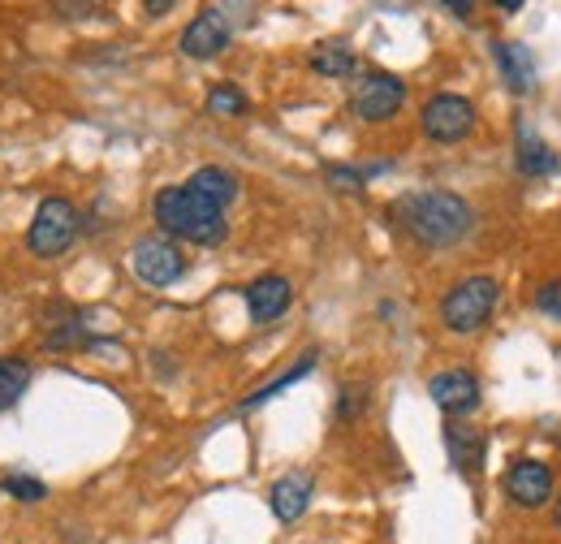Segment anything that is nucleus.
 <instances>
[{"label": "nucleus", "mask_w": 561, "mask_h": 544, "mask_svg": "<svg viewBox=\"0 0 561 544\" xmlns=\"http://www.w3.org/2000/svg\"><path fill=\"white\" fill-rule=\"evenodd\" d=\"M311 488H316L311 472H289V476H280L277 484H273L268 506H273V514H277L280 523L302 519V510H307V501H311Z\"/></svg>", "instance_id": "12"}, {"label": "nucleus", "mask_w": 561, "mask_h": 544, "mask_svg": "<svg viewBox=\"0 0 561 544\" xmlns=\"http://www.w3.org/2000/svg\"><path fill=\"white\" fill-rule=\"evenodd\" d=\"M505 492L514 506L523 510H540L545 501H553V472L536 458H518L510 472H505Z\"/></svg>", "instance_id": "8"}, {"label": "nucleus", "mask_w": 561, "mask_h": 544, "mask_svg": "<svg viewBox=\"0 0 561 544\" xmlns=\"http://www.w3.org/2000/svg\"><path fill=\"white\" fill-rule=\"evenodd\" d=\"M496 294H501V285H496L492 276H467V281H458V285L440 298V320H445V329H449V333H476V329H484L492 307H496Z\"/></svg>", "instance_id": "3"}, {"label": "nucleus", "mask_w": 561, "mask_h": 544, "mask_svg": "<svg viewBox=\"0 0 561 544\" xmlns=\"http://www.w3.org/2000/svg\"><path fill=\"white\" fill-rule=\"evenodd\" d=\"M169 9H173L169 0H151V4H147V13H169Z\"/></svg>", "instance_id": "25"}, {"label": "nucleus", "mask_w": 561, "mask_h": 544, "mask_svg": "<svg viewBox=\"0 0 561 544\" xmlns=\"http://www.w3.org/2000/svg\"><path fill=\"white\" fill-rule=\"evenodd\" d=\"M156 225L164 229V238H186L195 247H220L229 238L225 212L195 195L191 186H164L156 195Z\"/></svg>", "instance_id": "2"}, {"label": "nucleus", "mask_w": 561, "mask_h": 544, "mask_svg": "<svg viewBox=\"0 0 561 544\" xmlns=\"http://www.w3.org/2000/svg\"><path fill=\"white\" fill-rule=\"evenodd\" d=\"M536 307H540L545 316H553V320H561V281H549V285L540 290V298H536Z\"/></svg>", "instance_id": "24"}, {"label": "nucleus", "mask_w": 561, "mask_h": 544, "mask_svg": "<svg viewBox=\"0 0 561 544\" xmlns=\"http://www.w3.org/2000/svg\"><path fill=\"white\" fill-rule=\"evenodd\" d=\"M0 488H4L9 497H18V501H44V497H48V488L31 476H9Z\"/></svg>", "instance_id": "22"}, {"label": "nucleus", "mask_w": 561, "mask_h": 544, "mask_svg": "<svg viewBox=\"0 0 561 544\" xmlns=\"http://www.w3.org/2000/svg\"><path fill=\"white\" fill-rule=\"evenodd\" d=\"M316 359H320V350H307V354H302V359H298V363H294V367H289V372H280L277 381H268V385H264V389H255V394H251V398H247V403H242V410H255V407H264V403H273V398H277V394H285V389H289V385H298V381H302V376H311V372H316Z\"/></svg>", "instance_id": "16"}, {"label": "nucleus", "mask_w": 561, "mask_h": 544, "mask_svg": "<svg viewBox=\"0 0 561 544\" xmlns=\"http://www.w3.org/2000/svg\"><path fill=\"white\" fill-rule=\"evenodd\" d=\"M427 398L445 415H467V410L480 407V381L462 367H449V372H436L427 381Z\"/></svg>", "instance_id": "9"}, {"label": "nucleus", "mask_w": 561, "mask_h": 544, "mask_svg": "<svg viewBox=\"0 0 561 544\" xmlns=\"http://www.w3.org/2000/svg\"><path fill=\"white\" fill-rule=\"evenodd\" d=\"M496 53V66H501V78L514 95H527L536 87V57L523 48V44H492Z\"/></svg>", "instance_id": "13"}, {"label": "nucleus", "mask_w": 561, "mask_h": 544, "mask_svg": "<svg viewBox=\"0 0 561 544\" xmlns=\"http://www.w3.org/2000/svg\"><path fill=\"white\" fill-rule=\"evenodd\" d=\"M311 69L324 78H346V73H354V53L346 44H320L311 53Z\"/></svg>", "instance_id": "20"}, {"label": "nucleus", "mask_w": 561, "mask_h": 544, "mask_svg": "<svg viewBox=\"0 0 561 544\" xmlns=\"http://www.w3.org/2000/svg\"><path fill=\"white\" fill-rule=\"evenodd\" d=\"M225 44H229V22H225V13H220V9H204V13L182 31V53H186V57H195V61H211V57H220V53H225Z\"/></svg>", "instance_id": "10"}, {"label": "nucleus", "mask_w": 561, "mask_h": 544, "mask_svg": "<svg viewBox=\"0 0 561 544\" xmlns=\"http://www.w3.org/2000/svg\"><path fill=\"white\" fill-rule=\"evenodd\" d=\"M445 445H449V458H454V467L458 472H480V432H471V428H445Z\"/></svg>", "instance_id": "18"}, {"label": "nucleus", "mask_w": 561, "mask_h": 544, "mask_svg": "<svg viewBox=\"0 0 561 544\" xmlns=\"http://www.w3.org/2000/svg\"><path fill=\"white\" fill-rule=\"evenodd\" d=\"M420 126L432 143H462L476 131V104L462 95H432L423 104Z\"/></svg>", "instance_id": "7"}, {"label": "nucleus", "mask_w": 561, "mask_h": 544, "mask_svg": "<svg viewBox=\"0 0 561 544\" xmlns=\"http://www.w3.org/2000/svg\"><path fill=\"white\" fill-rule=\"evenodd\" d=\"M329 182H333V186H342V191H363V182H367V173H358V169H342V165H333V169H329Z\"/></svg>", "instance_id": "23"}, {"label": "nucleus", "mask_w": 561, "mask_h": 544, "mask_svg": "<svg viewBox=\"0 0 561 544\" xmlns=\"http://www.w3.org/2000/svg\"><path fill=\"white\" fill-rule=\"evenodd\" d=\"M31 385V363L26 359H0V410H13V403Z\"/></svg>", "instance_id": "19"}, {"label": "nucleus", "mask_w": 561, "mask_h": 544, "mask_svg": "<svg viewBox=\"0 0 561 544\" xmlns=\"http://www.w3.org/2000/svg\"><path fill=\"white\" fill-rule=\"evenodd\" d=\"M208 113H220V117H238L247 113V95L233 87V82H216L208 95Z\"/></svg>", "instance_id": "21"}, {"label": "nucleus", "mask_w": 561, "mask_h": 544, "mask_svg": "<svg viewBox=\"0 0 561 544\" xmlns=\"http://www.w3.org/2000/svg\"><path fill=\"white\" fill-rule=\"evenodd\" d=\"M553 523L561 528V492H558V501H553Z\"/></svg>", "instance_id": "26"}, {"label": "nucleus", "mask_w": 561, "mask_h": 544, "mask_svg": "<svg viewBox=\"0 0 561 544\" xmlns=\"http://www.w3.org/2000/svg\"><path fill=\"white\" fill-rule=\"evenodd\" d=\"M407 100V82L398 73H385V69H371L354 82L351 109L358 122H389Z\"/></svg>", "instance_id": "6"}, {"label": "nucleus", "mask_w": 561, "mask_h": 544, "mask_svg": "<svg viewBox=\"0 0 561 544\" xmlns=\"http://www.w3.org/2000/svg\"><path fill=\"white\" fill-rule=\"evenodd\" d=\"M91 333L82 329V320L73 316V311H57V316H48V333H44V345L48 350H78V345H87Z\"/></svg>", "instance_id": "17"}, {"label": "nucleus", "mask_w": 561, "mask_h": 544, "mask_svg": "<svg viewBox=\"0 0 561 544\" xmlns=\"http://www.w3.org/2000/svg\"><path fill=\"white\" fill-rule=\"evenodd\" d=\"M73 238H78V212H73L70 200L53 195V200H44L35 207V220L26 229V242H31L35 256H44V260L61 256V251H70Z\"/></svg>", "instance_id": "4"}, {"label": "nucleus", "mask_w": 561, "mask_h": 544, "mask_svg": "<svg viewBox=\"0 0 561 544\" xmlns=\"http://www.w3.org/2000/svg\"><path fill=\"white\" fill-rule=\"evenodd\" d=\"M195 195H204L211 207H220L225 212V204H233L238 200V178L229 173V169H220V165H208V169H199L191 182H186Z\"/></svg>", "instance_id": "15"}, {"label": "nucleus", "mask_w": 561, "mask_h": 544, "mask_svg": "<svg viewBox=\"0 0 561 544\" xmlns=\"http://www.w3.org/2000/svg\"><path fill=\"white\" fill-rule=\"evenodd\" d=\"M518 173H527V178H549V173H558L553 147L536 135L527 122H518Z\"/></svg>", "instance_id": "14"}, {"label": "nucleus", "mask_w": 561, "mask_h": 544, "mask_svg": "<svg viewBox=\"0 0 561 544\" xmlns=\"http://www.w3.org/2000/svg\"><path fill=\"white\" fill-rule=\"evenodd\" d=\"M130 269H135V276H139L142 285L164 290V285H173V281L186 272V260H182V251H178L173 238L147 234V238H139V242L130 247Z\"/></svg>", "instance_id": "5"}, {"label": "nucleus", "mask_w": 561, "mask_h": 544, "mask_svg": "<svg viewBox=\"0 0 561 544\" xmlns=\"http://www.w3.org/2000/svg\"><path fill=\"white\" fill-rule=\"evenodd\" d=\"M393 212L407 225V234L423 247H454L476 225L471 204L462 195H454V191H415V195L398 200Z\"/></svg>", "instance_id": "1"}, {"label": "nucleus", "mask_w": 561, "mask_h": 544, "mask_svg": "<svg viewBox=\"0 0 561 544\" xmlns=\"http://www.w3.org/2000/svg\"><path fill=\"white\" fill-rule=\"evenodd\" d=\"M289 303H294V285H289L285 276H277V272L255 276V281L247 285V307H251V320H255V325L280 320V316L289 311Z\"/></svg>", "instance_id": "11"}]
</instances>
